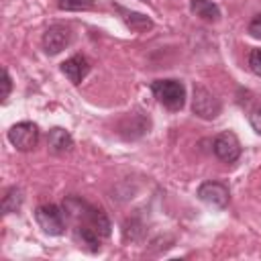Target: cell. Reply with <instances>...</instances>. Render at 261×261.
Masks as SVG:
<instances>
[{"label": "cell", "mask_w": 261, "mask_h": 261, "mask_svg": "<svg viewBox=\"0 0 261 261\" xmlns=\"http://www.w3.org/2000/svg\"><path fill=\"white\" fill-rule=\"evenodd\" d=\"M151 92L169 110H181L186 104V88L177 80H155L151 84Z\"/></svg>", "instance_id": "1"}, {"label": "cell", "mask_w": 261, "mask_h": 261, "mask_svg": "<svg viewBox=\"0 0 261 261\" xmlns=\"http://www.w3.org/2000/svg\"><path fill=\"white\" fill-rule=\"evenodd\" d=\"M8 141L16 151H33L39 143V126L35 122H16L8 130Z\"/></svg>", "instance_id": "2"}, {"label": "cell", "mask_w": 261, "mask_h": 261, "mask_svg": "<svg viewBox=\"0 0 261 261\" xmlns=\"http://www.w3.org/2000/svg\"><path fill=\"white\" fill-rule=\"evenodd\" d=\"M220 100L206 88L196 86L194 88V96H192V112L204 120H212L220 114Z\"/></svg>", "instance_id": "3"}, {"label": "cell", "mask_w": 261, "mask_h": 261, "mask_svg": "<svg viewBox=\"0 0 261 261\" xmlns=\"http://www.w3.org/2000/svg\"><path fill=\"white\" fill-rule=\"evenodd\" d=\"M35 218L39 222V226L43 228V232L57 237L65 230V220H63V212L59 206L55 204H43L35 210Z\"/></svg>", "instance_id": "4"}, {"label": "cell", "mask_w": 261, "mask_h": 261, "mask_svg": "<svg viewBox=\"0 0 261 261\" xmlns=\"http://www.w3.org/2000/svg\"><path fill=\"white\" fill-rule=\"evenodd\" d=\"M212 149H214V155L224 163H232L241 155V143H239L237 135L230 133V130H224V133L216 135L214 143H212Z\"/></svg>", "instance_id": "5"}, {"label": "cell", "mask_w": 261, "mask_h": 261, "mask_svg": "<svg viewBox=\"0 0 261 261\" xmlns=\"http://www.w3.org/2000/svg\"><path fill=\"white\" fill-rule=\"evenodd\" d=\"M196 194L202 202H206L208 206H214V208H226L228 200H230L228 188L222 181H204V184H200Z\"/></svg>", "instance_id": "6"}, {"label": "cell", "mask_w": 261, "mask_h": 261, "mask_svg": "<svg viewBox=\"0 0 261 261\" xmlns=\"http://www.w3.org/2000/svg\"><path fill=\"white\" fill-rule=\"evenodd\" d=\"M69 43H71V31L63 24H53L43 35V49L47 55L61 53Z\"/></svg>", "instance_id": "7"}, {"label": "cell", "mask_w": 261, "mask_h": 261, "mask_svg": "<svg viewBox=\"0 0 261 261\" xmlns=\"http://www.w3.org/2000/svg\"><path fill=\"white\" fill-rule=\"evenodd\" d=\"M61 71L71 84H82V80L90 73V63L84 55H71L61 63Z\"/></svg>", "instance_id": "8"}, {"label": "cell", "mask_w": 261, "mask_h": 261, "mask_svg": "<svg viewBox=\"0 0 261 261\" xmlns=\"http://www.w3.org/2000/svg\"><path fill=\"white\" fill-rule=\"evenodd\" d=\"M118 12H120V18L124 20V24L130 29V31H135V33H147V31H151L153 29V20L147 16V14H143V12H135V10H128V8H122V6H114Z\"/></svg>", "instance_id": "9"}, {"label": "cell", "mask_w": 261, "mask_h": 261, "mask_svg": "<svg viewBox=\"0 0 261 261\" xmlns=\"http://www.w3.org/2000/svg\"><path fill=\"white\" fill-rule=\"evenodd\" d=\"M47 145H49V149L53 153H67L73 147V139H71V135L65 128L55 126L47 135Z\"/></svg>", "instance_id": "10"}, {"label": "cell", "mask_w": 261, "mask_h": 261, "mask_svg": "<svg viewBox=\"0 0 261 261\" xmlns=\"http://www.w3.org/2000/svg\"><path fill=\"white\" fill-rule=\"evenodd\" d=\"M190 10L196 16L204 18V20H218L220 18V8L210 0H192L190 2Z\"/></svg>", "instance_id": "11"}, {"label": "cell", "mask_w": 261, "mask_h": 261, "mask_svg": "<svg viewBox=\"0 0 261 261\" xmlns=\"http://www.w3.org/2000/svg\"><path fill=\"white\" fill-rule=\"evenodd\" d=\"M22 200H24V196H22V190L20 188H16V186L8 188L4 192V196H2V212L4 214L18 212L20 206H22Z\"/></svg>", "instance_id": "12"}, {"label": "cell", "mask_w": 261, "mask_h": 261, "mask_svg": "<svg viewBox=\"0 0 261 261\" xmlns=\"http://www.w3.org/2000/svg\"><path fill=\"white\" fill-rule=\"evenodd\" d=\"M75 234L82 241V245H86L90 251H98L100 249V234L90 224H80L77 230H75Z\"/></svg>", "instance_id": "13"}, {"label": "cell", "mask_w": 261, "mask_h": 261, "mask_svg": "<svg viewBox=\"0 0 261 261\" xmlns=\"http://www.w3.org/2000/svg\"><path fill=\"white\" fill-rule=\"evenodd\" d=\"M59 10H92L94 0H57Z\"/></svg>", "instance_id": "14"}, {"label": "cell", "mask_w": 261, "mask_h": 261, "mask_svg": "<svg viewBox=\"0 0 261 261\" xmlns=\"http://www.w3.org/2000/svg\"><path fill=\"white\" fill-rule=\"evenodd\" d=\"M141 234H143V228H141V224H139V220H128L126 224H124V239H130V241H137V239H141Z\"/></svg>", "instance_id": "15"}, {"label": "cell", "mask_w": 261, "mask_h": 261, "mask_svg": "<svg viewBox=\"0 0 261 261\" xmlns=\"http://www.w3.org/2000/svg\"><path fill=\"white\" fill-rule=\"evenodd\" d=\"M249 67L255 75L261 77V49H253L249 55Z\"/></svg>", "instance_id": "16"}, {"label": "cell", "mask_w": 261, "mask_h": 261, "mask_svg": "<svg viewBox=\"0 0 261 261\" xmlns=\"http://www.w3.org/2000/svg\"><path fill=\"white\" fill-rule=\"evenodd\" d=\"M249 35L251 37H255V39H261V14H255L253 18H251V22H249Z\"/></svg>", "instance_id": "17"}, {"label": "cell", "mask_w": 261, "mask_h": 261, "mask_svg": "<svg viewBox=\"0 0 261 261\" xmlns=\"http://www.w3.org/2000/svg\"><path fill=\"white\" fill-rule=\"evenodd\" d=\"M10 88H12V80L8 75V69H2V102H6V98L10 96Z\"/></svg>", "instance_id": "18"}, {"label": "cell", "mask_w": 261, "mask_h": 261, "mask_svg": "<svg viewBox=\"0 0 261 261\" xmlns=\"http://www.w3.org/2000/svg\"><path fill=\"white\" fill-rule=\"evenodd\" d=\"M249 122H251L253 130H255L257 135H261V106H259V108H255V110L249 114Z\"/></svg>", "instance_id": "19"}]
</instances>
